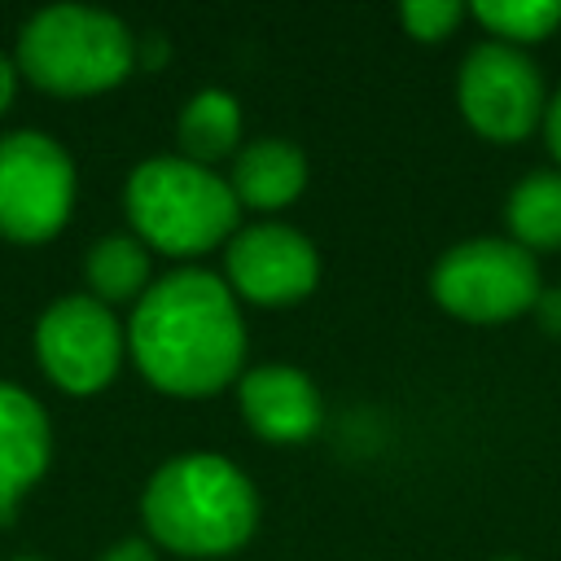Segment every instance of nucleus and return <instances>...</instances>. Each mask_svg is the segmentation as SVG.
Instances as JSON below:
<instances>
[{
  "label": "nucleus",
  "instance_id": "nucleus-18",
  "mask_svg": "<svg viewBox=\"0 0 561 561\" xmlns=\"http://www.w3.org/2000/svg\"><path fill=\"white\" fill-rule=\"evenodd\" d=\"M96 561H158V557H153V548H149L145 539H118V543L105 548Z\"/></svg>",
  "mask_w": 561,
  "mask_h": 561
},
{
  "label": "nucleus",
  "instance_id": "nucleus-7",
  "mask_svg": "<svg viewBox=\"0 0 561 561\" xmlns=\"http://www.w3.org/2000/svg\"><path fill=\"white\" fill-rule=\"evenodd\" d=\"M456 105L478 136L508 145V140H522L543 118L548 92L526 48L504 44V39H482L460 61Z\"/></svg>",
  "mask_w": 561,
  "mask_h": 561
},
{
  "label": "nucleus",
  "instance_id": "nucleus-16",
  "mask_svg": "<svg viewBox=\"0 0 561 561\" xmlns=\"http://www.w3.org/2000/svg\"><path fill=\"white\" fill-rule=\"evenodd\" d=\"M473 18L491 31V39L526 48V44L552 35V26L561 22V4L557 0H478Z\"/></svg>",
  "mask_w": 561,
  "mask_h": 561
},
{
  "label": "nucleus",
  "instance_id": "nucleus-14",
  "mask_svg": "<svg viewBox=\"0 0 561 561\" xmlns=\"http://www.w3.org/2000/svg\"><path fill=\"white\" fill-rule=\"evenodd\" d=\"M88 294L96 302H140L149 280V245L136 232H105L83 254Z\"/></svg>",
  "mask_w": 561,
  "mask_h": 561
},
{
  "label": "nucleus",
  "instance_id": "nucleus-21",
  "mask_svg": "<svg viewBox=\"0 0 561 561\" xmlns=\"http://www.w3.org/2000/svg\"><path fill=\"white\" fill-rule=\"evenodd\" d=\"M13 561H44V557H13Z\"/></svg>",
  "mask_w": 561,
  "mask_h": 561
},
{
  "label": "nucleus",
  "instance_id": "nucleus-15",
  "mask_svg": "<svg viewBox=\"0 0 561 561\" xmlns=\"http://www.w3.org/2000/svg\"><path fill=\"white\" fill-rule=\"evenodd\" d=\"M175 136H180V153L202 162V167L237 153V140H241V105H237V96L224 92V88L193 92L184 101V110H180Z\"/></svg>",
  "mask_w": 561,
  "mask_h": 561
},
{
  "label": "nucleus",
  "instance_id": "nucleus-3",
  "mask_svg": "<svg viewBox=\"0 0 561 561\" xmlns=\"http://www.w3.org/2000/svg\"><path fill=\"white\" fill-rule=\"evenodd\" d=\"M123 210L145 245L188 259L228 245V237L237 232L241 202L228 175L184 153H158L131 167L123 184Z\"/></svg>",
  "mask_w": 561,
  "mask_h": 561
},
{
  "label": "nucleus",
  "instance_id": "nucleus-13",
  "mask_svg": "<svg viewBox=\"0 0 561 561\" xmlns=\"http://www.w3.org/2000/svg\"><path fill=\"white\" fill-rule=\"evenodd\" d=\"M504 219H508V237L530 254L561 250V167L526 171L508 188Z\"/></svg>",
  "mask_w": 561,
  "mask_h": 561
},
{
  "label": "nucleus",
  "instance_id": "nucleus-5",
  "mask_svg": "<svg viewBox=\"0 0 561 561\" xmlns=\"http://www.w3.org/2000/svg\"><path fill=\"white\" fill-rule=\"evenodd\" d=\"M434 302L469 324H500L539 302V259L513 237H469L430 272Z\"/></svg>",
  "mask_w": 561,
  "mask_h": 561
},
{
  "label": "nucleus",
  "instance_id": "nucleus-4",
  "mask_svg": "<svg viewBox=\"0 0 561 561\" xmlns=\"http://www.w3.org/2000/svg\"><path fill=\"white\" fill-rule=\"evenodd\" d=\"M18 70L57 96H92L136 70V35L92 4H48L18 35Z\"/></svg>",
  "mask_w": 561,
  "mask_h": 561
},
{
  "label": "nucleus",
  "instance_id": "nucleus-8",
  "mask_svg": "<svg viewBox=\"0 0 561 561\" xmlns=\"http://www.w3.org/2000/svg\"><path fill=\"white\" fill-rule=\"evenodd\" d=\"M127 351V333L92 294H66L44 307L35 324V355L53 386L66 394H96L114 381Z\"/></svg>",
  "mask_w": 561,
  "mask_h": 561
},
{
  "label": "nucleus",
  "instance_id": "nucleus-6",
  "mask_svg": "<svg viewBox=\"0 0 561 561\" xmlns=\"http://www.w3.org/2000/svg\"><path fill=\"white\" fill-rule=\"evenodd\" d=\"M75 210V162L35 127L0 136V237L39 245L66 228Z\"/></svg>",
  "mask_w": 561,
  "mask_h": 561
},
{
  "label": "nucleus",
  "instance_id": "nucleus-12",
  "mask_svg": "<svg viewBox=\"0 0 561 561\" xmlns=\"http://www.w3.org/2000/svg\"><path fill=\"white\" fill-rule=\"evenodd\" d=\"M228 184L250 210H280L307 188V153L285 136H259L232 153Z\"/></svg>",
  "mask_w": 561,
  "mask_h": 561
},
{
  "label": "nucleus",
  "instance_id": "nucleus-9",
  "mask_svg": "<svg viewBox=\"0 0 561 561\" xmlns=\"http://www.w3.org/2000/svg\"><path fill=\"white\" fill-rule=\"evenodd\" d=\"M224 272H228V289L237 298L280 307V302H298L316 289L320 254H316L311 237L298 232L294 224L263 219V224H245L228 237Z\"/></svg>",
  "mask_w": 561,
  "mask_h": 561
},
{
  "label": "nucleus",
  "instance_id": "nucleus-1",
  "mask_svg": "<svg viewBox=\"0 0 561 561\" xmlns=\"http://www.w3.org/2000/svg\"><path fill=\"white\" fill-rule=\"evenodd\" d=\"M127 351L149 386L202 399L241 377L245 320L228 280L202 267L158 276L127 320Z\"/></svg>",
  "mask_w": 561,
  "mask_h": 561
},
{
  "label": "nucleus",
  "instance_id": "nucleus-10",
  "mask_svg": "<svg viewBox=\"0 0 561 561\" xmlns=\"http://www.w3.org/2000/svg\"><path fill=\"white\" fill-rule=\"evenodd\" d=\"M237 403L250 430L267 443H302L320 430L324 403L316 381L294 364H259L237 377Z\"/></svg>",
  "mask_w": 561,
  "mask_h": 561
},
{
  "label": "nucleus",
  "instance_id": "nucleus-2",
  "mask_svg": "<svg viewBox=\"0 0 561 561\" xmlns=\"http://www.w3.org/2000/svg\"><path fill=\"white\" fill-rule=\"evenodd\" d=\"M145 530L184 557L241 548L259 526V491L219 451H180L153 469L140 491Z\"/></svg>",
  "mask_w": 561,
  "mask_h": 561
},
{
  "label": "nucleus",
  "instance_id": "nucleus-20",
  "mask_svg": "<svg viewBox=\"0 0 561 561\" xmlns=\"http://www.w3.org/2000/svg\"><path fill=\"white\" fill-rule=\"evenodd\" d=\"M13 92H18V61L0 53V114L13 105Z\"/></svg>",
  "mask_w": 561,
  "mask_h": 561
},
{
  "label": "nucleus",
  "instance_id": "nucleus-22",
  "mask_svg": "<svg viewBox=\"0 0 561 561\" xmlns=\"http://www.w3.org/2000/svg\"><path fill=\"white\" fill-rule=\"evenodd\" d=\"M504 561H517V557H504Z\"/></svg>",
  "mask_w": 561,
  "mask_h": 561
},
{
  "label": "nucleus",
  "instance_id": "nucleus-19",
  "mask_svg": "<svg viewBox=\"0 0 561 561\" xmlns=\"http://www.w3.org/2000/svg\"><path fill=\"white\" fill-rule=\"evenodd\" d=\"M543 136H548V149H552V158L561 162V92L548 101V110H543Z\"/></svg>",
  "mask_w": 561,
  "mask_h": 561
},
{
  "label": "nucleus",
  "instance_id": "nucleus-17",
  "mask_svg": "<svg viewBox=\"0 0 561 561\" xmlns=\"http://www.w3.org/2000/svg\"><path fill=\"white\" fill-rule=\"evenodd\" d=\"M399 18H403L408 35H416V39H443L465 18V9L456 0H408L399 9Z\"/></svg>",
  "mask_w": 561,
  "mask_h": 561
},
{
  "label": "nucleus",
  "instance_id": "nucleus-11",
  "mask_svg": "<svg viewBox=\"0 0 561 561\" xmlns=\"http://www.w3.org/2000/svg\"><path fill=\"white\" fill-rule=\"evenodd\" d=\"M53 460V425L35 394L0 381V522H9L22 495L44 478Z\"/></svg>",
  "mask_w": 561,
  "mask_h": 561
}]
</instances>
